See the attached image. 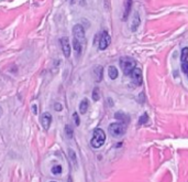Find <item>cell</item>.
I'll use <instances>...</instances> for the list:
<instances>
[{
    "label": "cell",
    "mask_w": 188,
    "mask_h": 182,
    "mask_svg": "<svg viewBox=\"0 0 188 182\" xmlns=\"http://www.w3.org/2000/svg\"><path fill=\"white\" fill-rule=\"evenodd\" d=\"M106 141V134L105 132L100 129V128H96L94 130V135H92V141H90V145H92V148L95 149H98L104 146Z\"/></svg>",
    "instance_id": "cell-1"
},
{
    "label": "cell",
    "mask_w": 188,
    "mask_h": 182,
    "mask_svg": "<svg viewBox=\"0 0 188 182\" xmlns=\"http://www.w3.org/2000/svg\"><path fill=\"white\" fill-rule=\"evenodd\" d=\"M120 66L125 75H130L134 68H137V62L135 60L131 58H122L120 60Z\"/></svg>",
    "instance_id": "cell-2"
},
{
    "label": "cell",
    "mask_w": 188,
    "mask_h": 182,
    "mask_svg": "<svg viewBox=\"0 0 188 182\" xmlns=\"http://www.w3.org/2000/svg\"><path fill=\"white\" fill-rule=\"evenodd\" d=\"M109 132L112 137H120L125 132V125L121 123H113L109 126Z\"/></svg>",
    "instance_id": "cell-3"
},
{
    "label": "cell",
    "mask_w": 188,
    "mask_h": 182,
    "mask_svg": "<svg viewBox=\"0 0 188 182\" xmlns=\"http://www.w3.org/2000/svg\"><path fill=\"white\" fill-rule=\"evenodd\" d=\"M73 33L75 40H77L80 43H83L85 41V30H84L82 24H76L73 29Z\"/></svg>",
    "instance_id": "cell-4"
},
{
    "label": "cell",
    "mask_w": 188,
    "mask_h": 182,
    "mask_svg": "<svg viewBox=\"0 0 188 182\" xmlns=\"http://www.w3.org/2000/svg\"><path fill=\"white\" fill-rule=\"evenodd\" d=\"M110 36H109V33L107 31H104L101 33L100 36V39H99V49L100 50H106L109 44H110Z\"/></svg>",
    "instance_id": "cell-5"
},
{
    "label": "cell",
    "mask_w": 188,
    "mask_h": 182,
    "mask_svg": "<svg viewBox=\"0 0 188 182\" xmlns=\"http://www.w3.org/2000/svg\"><path fill=\"white\" fill-rule=\"evenodd\" d=\"M130 76L132 78V82L139 86V85H141L143 82V76H142V71L140 70V68H135L134 70L132 71V73L130 74Z\"/></svg>",
    "instance_id": "cell-6"
},
{
    "label": "cell",
    "mask_w": 188,
    "mask_h": 182,
    "mask_svg": "<svg viewBox=\"0 0 188 182\" xmlns=\"http://www.w3.org/2000/svg\"><path fill=\"white\" fill-rule=\"evenodd\" d=\"M61 45H62V51L66 58L70 56V44H69V39L67 36H64L60 40Z\"/></svg>",
    "instance_id": "cell-7"
},
{
    "label": "cell",
    "mask_w": 188,
    "mask_h": 182,
    "mask_svg": "<svg viewBox=\"0 0 188 182\" xmlns=\"http://www.w3.org/2000/svg\"><path fill=\"white\" fill-rule=\"evenodd\" d=\"M41 123L43 128L47 130L50 128L51 124H52V116H51L50 113H44V114L41 116Z\"/></svg>",
    "instance_id": "cell-8"
},
{
    "label": "cell",
    "mask_w": 188,
    "mask_h": 182,
    "mask_svg": "<svg viewBox=\"0 0 188 182\" xmlns=\"http://www.w3.org/2000/svg\"><path fill=\"white\" fill-rule=\"evenodd\" d=\"M102 72H104V68H102V66H100V65L96 66L95 70H94L95 80H96L97 82H100L101 80H102Z\"/></svg>",
    "instance_id": "cell-9"
},
{
    "label": "cell",
    "mask_w": 188,
    "mask_h": 182,
    "mask_svg": "<svg viewBox=\"0 0 188 182\" xmlns=\"http://www.w3.org/2000/svg\"><path fill=\"white\" fill-rule=\"evenodd\" d=\"M88 107H89V102H88L87 98H84L80 102V104H79V112H80V114H86Z\"/></svg>",
    "instance_id": "cell-10"
},
{
    "label": "cell",
    "mask_w": 188,
    "mask_h": 182,
    "mask_svg": "<svg viewBox=\"0 0 188 182\" xmlns=\"http://www.w3.org/2000/svg\"><path fill=\"white\" fill-rule=\"evenodd\" d=\"M131 6H132V0H125L124 4V14H123V20H127L130 10H131Z\"/></svg>",
    "instance_id": "cell-11"
},
{
    "label": "cell",
    "mask_w": 188,
    "mask_h": 182,
    "mask_svg": "<svg viewBox=\"0 0 188 182\" xmlns=\"http://www.w3.org/2000/svg\"><path fill=\"white\" fill-rule=\"evenodd\" d=\"M73 46H74V50L76 52V55H79L82 53V50H83V45L80 42H78L77 40H73Z\"/></svg>",
    "instance_id": "cell-12"
},
{
    "label": "cell",
    "mask_w": 188,
    "mask_h": 182,
    "mask_svg": "<svg viewBox=\"0 0 188 182\" xmlns=\"http://www.w3.org/2000/svg\"><path fill=\"white\" fill-rule=\"evenodd\" d=\"M108 74H109V77H110L111 80H115V78L118 77V70H117V68H115V66H109V68H108Z\"/></svg>",
    "instance_id": "cell-13"
},
{
    "label": "cell",
    "mask_w": 188,
    "mask_h": 182,
    "mask_svg": "<svg viewBox=\"0 0 188 182\" xmlns=\"http://www.w3.org/2000/svg\"><path fill=\"white\" fill-rule=\"evenodd\" d=\"M115 117L117 119H119V120H122L124 124H128L129 123V116L128 115H125L124 113H122V112H119V113H117V114L115 115Z\"/></svg>",
    "instance_id": "cell-14"
},
{
    "label": "cell",
    "mask_w": 188,
    "mask_h": 182,
    "mask_svg": "<svg viewBox=\"0 0 188 182\" xmlns=\"http://www.w3.org/2000/svg\"><path fill=\"white\" fill-rule=\"evenodd\" d=\"M139 24H140V16L138 14H134V17H133V22H132V27H131V30L133 32L135 31L137 29H138Z\"/></svg>",
    "instance_id": "cell-15"
},
{
    "label": "cell",
    "mask_w": 188,
    "mask_h": 182,
    "mask_svg": "<svg viewBox=\"0 0 188 182\" xmlns=\"http://www.w3.org/2000/svg\"><path fill=\"white\" fill-rule=\"evenodd\" d=\"M52 173L53 174H55V176H58L60 173H62V171H63V168H62V166H60V164H55L53 168H52Z\"/></svg>",
    "instance_id": "cell-16"
},
{
    "label": "cell",
    "mask_w": 188,
    "mask_h": 182,
    "mask_svg": "<svg viewBox=\"0 0 188 182\" xmlns=\"http://www.w3.org/2000/svg\"><path fill=\"white\" fill-rule=\"evenodd\" d=\"M65 134H66V136H67V138H73V129H72V127L69 126V125H66L65 126Z\"/></svg>",
    "instance_id": "cell-17"
},
{
    "label": "cell",
    "mask_w": 188,
    "mask_h": 182,
    "mask_svg": "<svg viewBox=\"0 0 188 182\" xmlns=\"http://www.w3.org/2000/svg\"><path fill=\"white\" fill-rule=\"evenodd\" d=\"M188 58V48H184L182 50V54H180V60L182 62H185Z\"/></svg>",
    "instance_id": "cell-18"
},
{
    "label": "cell",
    "mask_w": 188,
    "mask_h": 182,
    "mask_svg": "<svg viewBox=\"0 0 188 182\" xmlns=\"http://www.w3.org/2000/svg\"><path fill=\"white\" fill-rule=\"evenodd\" d=\"M99 98H100V95H99V90L96 87V88L94 90V92H92V100H95V102H97Z\"/></svg>",
    "instance_id": "cell-19"
},
{
    "label": "cell",
    "mask_w": 188,
    "mask_h": 182,
    "mask_svg": "<svg viewBox=\"0 0 188 182\" xmlns=\"http://www.w3.org/2000/svg\"><path fill=\"white\" fill-rule=\"evenodd\" d=\"M182 71H183L185 74H187L188 75V62L187 61H185L182 63Z\"/></svg>",
    "instance_id": "cell-20"
},
{
    "label": "cell",
    "mask_w": 188,
    "mask_h": 182,
    "mask_svg": "<svg viewBox=\"0 0 188 182\" xmlns=\"http://www.w3.org/2000/svg\"><path fill=\"white\" fill-rule=\"evenodd\" d=\"M147 119H149V117H147L146 114H143L141 117H140V119H139V123L140 124H145L147 122Z\"/></svg>",
    "instance_id": "cell-21"
},
{
    "label": "cell",
    "mask_w": 188,
    "mask_h": 182,
    "mask_svg": "<svg viewBox=\"0 0 188 182\" xmlns=\"http://www.w3.org/2000/svg\"><path fill=\"white\" fill-rule=\"evenodd\" d=\"M73 118H74V120H75V125H76V126H79V124H80V119H79V117H78L77 113H74Z\"/></svg>",
    "instance_id": "cell-22"
},
{
    "label": "cell",
    "mask_w": 188,
    "mask_h": 182,
    "mask_svg": "<svg viewBox=\"0 0 188 182\" xmlns=\"http://www.w3.org/2000/svg\"><path fill=\"white\" fill-rule=\"evenodd\" d=\"M68 154H69V157L72 156V158L74 159V162L76 164V157H75V152H74V150H72V149H68Z\"/></svg>",
    "instance_id": "cell-23"
},
{
    "label": "cell",
    "mask_w": 188,
    "mask_h": 182,
    "mask_svg": "<svg viewBox=\"0 0 188 182\" xmlns=\"http://www.w3.org/2000/svg\"><path fill=\"white\" fill-rule=\"evenodd\" d=\"M62 105L61 104H58V103H55V109L57 110V112H60V110H62Z\"/></svg>",
    "instance_id": "cell-24"
},
{
    "label": "cell",
    "mask_w": 188,
    "mask_h": 182,
    "mask_svg": "<svg viewBox=\"0 0 188 182\" xmlns=\"http://www.w3.org/2000/svg\"><path fill=\"white\" fill-rule=\"evenodd\" d=\"M32 110H33V113H34L35 115L37 114V107L35 106V105H33V106H32Z\"/></svg>",
    "instance_id": "cell-25"
},
{
    "label": "cell",
    "mask_w": 188,
    "mask_h": 182,
    "mask_svg": "<svg viewBox=\"0 0 188 182\" xmlns=\"http://www.w3.org/2000/svg\"><path fill=\"white\" fill-rule=\"evenodd\" d=\"M1 115H2V109H1V107H0V117H1Z\"/></svg>",
    "instance_id": "cell-26"
},
{
    "label": "cell",
    "mask_w": 188,
    "mask_h": 182,
    "mask_svg": "<svg viewBox=\"0 0 188 182\" xmlns=\"http://www.w3.org/2000/svg\"><path fill=\"white\" fill-rule=\"evenodd\" d=\"M51 182H56V181H51Z\"/></svg>",
    "instance_id": "cell-27"
}]
</instances>
